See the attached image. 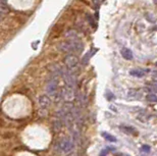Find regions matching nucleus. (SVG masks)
<instances>
[{
	"label": "nucleus",
	"instance_id": "obj_4",
	"mask_svg": "<svg viewBox=\"0 0 157 156\" xmlns=\"http://www.w3.org/2000/svg\"><path fill=\"white\" fill-rule=\"evenodd\" d=\"M39 107H40V114L46 115L48 110L50 109L51 106V98L48 95H42L39 97Z\"/></svg>",
	"mask_w": 157,
	"mask_h": 156
},
{
	"label": "nucleus",
	"instance_id": "obj_15",
	"mask_svg": "<svg viewBox=\"0 0 157 156\" xmlns=\"http://www.w3.org/2000/svg\"><path fill=\"white\" fill-rule=\"evenodd\" d=\"M141 150L143 151V152H146V153H147V152H149V151H150V147H149V146H147V145H144V146L141 148Z\"/></svg>",
	"mask_w": 157,
	"mask_h": 156
},
{
	"label": "nucleus",
	"instance_id": "obj_9",
	"mask_svg": "<svg viewBox=\"0 0 157 156\" xmlns=\"http://www.w3.org/2000/svg\"><path fill=\"white\" fill-rule=\"evenodd\" d=\"M87 20H88L89 24L91 25V26L93 27V28H96L97 27V22H96V20H95L94 18H93V15H91V14H87Z\"/></svg>",
	"mask_w": 157,
	"mask_h": 156
},
{
	"label": "nucleus",
	"instance_id": "obj_8",
	"mask_svg": "<svg viewBox=\"0 0 157 156\" xmlns=\"http://www.w3.org/2000/svg\"><path fill=\"white\" fill-rule=\"evenodd\" d=\"M96 51H97V49H92V50H91V51H89L88 53H87L86 55L84 56V58H83V63H84V64H87V63H88L89 59H90V58L92 57L93 54L96 53Z\"/></svg>",
	"mask_w": 157,
	"mask_h": 156
},
{
	"label": "nucleus",
	"instance_id": "obj_14",
	"mask_svg": "<svg viewBox=\"0 0 157 156\" xmlns=\"http://www.w3.org/2000/svg\"><path fill=\"white\" fill-rule=\"evenodd\" d=\"M93 3H94V5L96 6V7H98V6H100L101 4H102V2L104 1V0H92Z\"/></svg>",
	"mask_w": 157,
	"mask_h": 156
},
{
	"label": "nucleus",
	"instance_id": "obj_16",
	"mask_svg": "<svg viewBox=\"0 0 157 156\" xmlns=\"http://www.w3.org/2000/svg\"><path fill=\"white\" fill-rule=\"evenodd\" d=\"M116 156H130V155L125 154V153H117Z\"/></svg>",
	"mask_w": 157,
	"mask_h": 156
},
{
	"label": "nucleus",
	"instance_id": "obj_5",
	"mask_svg": "<svg viewBox=\"0 0 157 156\" xmlns=\"http://www.w3.org/2000/svg\"><path fill=\"white\" fill-rule=\"evenodd\" d=\"M64 63L67 65V68L69 70L76 72L78 65V58L76 54H67L64 58Z\"/></svg>",
	"mask_w": 157,
	"mask_h": 156
},
{
	"label": "nucleus",
	"instance_id": "obj_1",
	"mask_svg": "<svg viewBox=\"0 0 157 156\" xmlns=\"http://www.w3.org/2000/svg\"><path fill=\"white\" fill-rule=\"evenodd\" d=\"M58 49L60 51L67 54H76L83 50V43L78 40V38L69 39L67 41L61 42L58 45Z\"/></svg>",
	"mask_w": 157,
	"mask_h": 156
},
{
	"label": "nucleus",
	"instance_id": "obj_18",
	"mask_svg": "<svg viewBox=\"0 0 157 156\" xmlns=\"http://www.w3.org/2000/svg\"><path fill=\"white\" fill-rule=\"evenodd\" d=\"M156 65H157V62H156Z\"/></svg>",
	"mask_w": 157,
	"mask_h": 156
},
{
	"label": "nucleus",
	"instance_id": "obj_3",
	"mask_svg": "<svg viewBox=\"0 0 157 156\" xmlns=\"http://www.w3.org/2000/svg\"><path fill=\"white\" fill-rule=\"evenodd\" d=\"M74 144H75L74 139L69 138V137H62L57 143V146H58V149L61 153L67 154L73 150Z\"/></svg>",
	"mask_w": 157,
	"mask_h": 156
},
{
	"label": "nucleus",
	"instance_id": "obj_10",
	"mask_svg": "<svg viewBox=\"0 0 157 156\" xmlns=\"http://www.w3.org/2000/svg\"><path fill=\"white\" fill-rule=\"evenodd\" d=\"M102 136L104 137V139H106V140L110 141V142H116V139H115L113 136H111L110 134H108V133H103Z\"/></svg>",
	"mask_w": 157,
	"mask_h": 156
},
{
	"label": "nucleus",
	"instance_id": "obj_17",
	"mask_svg": "<svg viewBox=\"0 0 157 156\" xmlns=\"http://www.w3.org/2000/svg\"><path fill=\"white\" fill-rule=\"evenodd\" d=\"M69 156H74V155H69Z\"/></svg>",
	"mask_w": 157,
	"mask_h": 156
},
{
	"label": "nucleus",
	"instance_id": "obj_7",
	"mask_svg": "<svg viewBox=\"0 0 157 156\" xmlns=\"http://www.w3.org/2000/svg\"><path fill=\"white\" fill-rule=\"evenodd\" d=\"M146 74L145 70H142V68H135V70H130V74L134 77H137V78H142Z\"/></svg>",
	"mask_w": 157,
	"mask_h": 156
},
{
	"label": "nucleus",
	"instance_id": "obj_11",
	"mask_svg": "<svg viewBox=\"0 0 157 156\" xmlns=\"http://www.w3.org/2000/svg\"><path fill=\"white\" fill-rule=\"evenodd\" d=\"M145 18H147V20H149L150 22H155L156 20H157V18L154 14H152V13H146V15H145Z\"/></svg>",
	"mask_w": 157,
	"mask_h": 156
},
{
	"label": "nucleus",
	"instance_id": "obj_13",
	"mask_svg": "<svg viewBox=\"0 0 157 156\" xmlns=\"http://www.w3.org/2000/svg\"><path fill=\"white\" fill-rule=\"evenodd\" d=\"M147 100L149 101V102H157V96L155 94H149V95H147Z\"/></svg>",
	"mask_w": 157,
	"mask_h": 156
},
{
	"label": "nucleus",
	"instance_id": "obj_12",
	"mask_svg": "<svg viewBox=\"0 0 157 156\" xmlns=\"http://www.w3.org/2000/svg\"><path fill=\"white\" fill-rule=\"evenodd\" d=\"M121 131L129 133V134H136V131L134 128H130V126H121Z\"/></svg>",
	"mask_w": 157,
	"mask_h": 156
},
{
	"label": "nucleus",
	"instance_id": "obj_2",
	"mask_svg": "<svg viewBox=\"0 0 157 156\" xmlns=\"http://www.w3.org/2000/svg\"><path fill=\"white\" fill-rule=\"evenodd\" d=\"M61 77L63 78L65 87H69V88L74 89V90L77 89V76H76V72L69 70V68H62Z\"/></svg>",
	"mask_w": 157,
	"mask_h": 156
},
{
	"label": "nucleus",
	"instance_id": "obj_6",
	"mask_svg": "<svg viewBox=\"0 0 157 156\" xmlns=\"http://www.w3.org/2000/svg\"><path fill=\"white\" fill-rule=\"evenodd\" d=\"M121 56H123L125 59H127V60H132L133 59V52H132L131 49H129V48H123L121 50Z\"/></svg>",
	"mask_w": 157,
	"mask_h": 156
}]
</instances>
